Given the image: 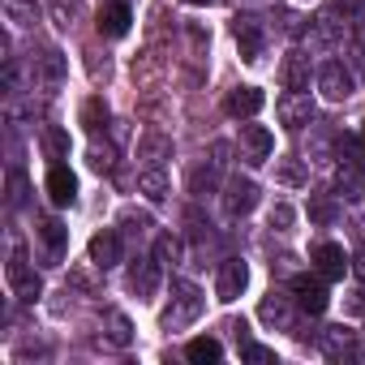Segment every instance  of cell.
<instances>
[{"label": "cell", "instance_id": "cell-1", "mask_svg": "<svg viewBox=\"0 0 365 365\" xmlns=\"http://www.w3.org/2000/svg\"><path fill=\"white\" fill-rule=\"evenodd\" d=\"M202 309H207L202 288L190 284V279H176L172 284V297H168V305L159 314V322H163V331H185V327H194L202 318Z\"/></svg>", "mask_w": 365, "mask_h": 365}, {"label": "cell", "instance_id": "cell-2", "mask_svg": "<svg viewBox=\"0 0 365 365\" xmlns=\"http://www.w3.org/2000/svg\"><path fill=\"white\" fill-rule=\"evenodd\" d=\"M5 279H9L14 297H22V301H39V297H43V279H39V271L31 267V258H26L22 245H14L9 267H5Z\"/></svg>", "mask_w": 365, "mask_h": 365}, {"label": "cell", "instance_id": "cell-3", "mask_svg": "<svg viewBox=\"0 0 365 365\" xmlns=\"http://www.w3.org/2000/svg\"><path fill=\"white\" fill-rule=\"evenodd\" d=\"M275 116H279V125L288 133L314 125V99H309V91H284L279 103H275Z\"/></svg>", "mask_w": 365, "mask_h": 365}, {"label": "cell", "instance_id": "cell-4", "mask_svg": "<svg viewBox=\"0 0 365 365\" xmlns=\"http://www.w3.org/2000/svg\"><path fill=\"white\" fill-rule=\"evenodd\" d=\"M232 35H237V48H241V61H262V52H267V31H262V22L254 18V14H237L232 18Z\"/></svg>", "mask_w": 365, "mask_h": 365}, {"label": "cell", "instance_id": "cell-5", "mask_svg": "<svg viewBox=\"0 0 365 365\" xmlns=\"http://www.w3.org/2000/svg\"><path fill=\"white\" fill-rule=\"evenodd\" d=\"M245 288H250V267H245V258H224L220 271H215V301L232 305Z\"/></svg>", "mask_w": 365, "mask_h": 365}, {"label": "cell", "instance_id": "cell-6", "mask_svg": "<svg viewBox=\"0 0 365 365\" xmlns=\"http://www.w3.org/2000/svg\"><path fill=\"white\" fill-rule=\"evenodd\" d=\"M254 207H258V185L250 176H232L224 185V215L228 220H245Z\"/></svg>", "mask_w": 365, "mask_h": 365}, {"label": "cell", "instance_id": "cell-7", "mask_svg": "<svg viewBox=\"0 0 365 365\" xmlns=\"http://www.w3.org/2000/svg\"><path fill=\"white\" fill-rule=\"evenodd\" d=\"M159 279H163V262L159 258H133L129 262V292L138 301H150L159 292Z\"/></svg>", "mask_w": 365, "mask_h": 365}, {"label": "cell", "instance_id": "cell-8", "mask_svg": "<svg viewBox=\"0 0 365 365\" xmlns=\"http://www.w3.org/2000/svg\"><path fill=\"white\" fill-rule=\"evenodd\" d=\"M271 150H275V133L267 125H241V159L245 163L262 168L271 159Z\"/></svg>", "mask_w": 365, "mask_h": 365}, {"label": "cell", "instance_id": "cell-9", "mask_svg": "<svg viewBox=\"0 0 365 365\" xmlns=\"http://www.w3.org/2000/svg\"><path fill=\"white\" fill-rule=\"evenodd\" d=\"M318 91H322V99L344 103V99L352 95V73H348V65H344V61H327V65L318 69Z\"/></svg>", "mask_w": 365, "mask_h": 365}, {"label": "cell", "instance_id": "cell-10", "mask_svg": "<svg viewBox=\"0 0 365 365\" xmlns=\"http://www.w3.org/2000/svg\"><path fill=\"white\" fill-rule=\"evenodd\" d=\"M65 78H69V61H65V52H61V48H43V52L35 56V82H39L43 91H56Z\"/></svg>", "mask_w": 365, "mask_h": 365}, {"label": "cell", "instance_id": "cell-11", "mask_svg": "<svg viewBox=\"0 0 365 365\" xmlns=\"http://www.w3.org/2000/svg\"><path fill=\"white\" fill-rule=\"evenodd\" d=\"M120 258H125V241H120L116 228H103V232L91 237V267L108 271V267H116Z\"/></svg>", "mask_w": 365, "mask_h": 365}, {"label": "cell", "instance_id": "cell-12", "mask_svg": "<svg viewBox=\"0 0 365 365\" xmlns=\"http://www.w3.org/2000/svg\"><path fill=\"white\" fill-rule=\"evenodd\" d=\"M335 190L348 202H361L365 198V159H344L335 168Z\"/></svg>", "mask_w": 365, "mask_h": 365}, {"label": "cell", "instance_id": "cell-13", "mask_svg": "<svg viewBox=\"0 0 365 365\" xmlns=\"http://www.w3.org/2000/svg\"><path fill=\"white\" fill-rule=\"evenodd\" d=\"M39 245H43V262H48V267L65 262V250H69V228H65L61 220H43V224H39Z\"/></svg>", "mask_w": 365, "mask_h": 365}, {"label": "cell", "instance_id": "cell-14", "mask_svg": "<svg viewBox=\"0 0 365 365\" xmlns=\"http://www.w3.org/2000/svg\"><path fill=\"white\" fill-rule=\"evenodd\" d=\"M292 292H297V305H301L305 314H322L327 301H331L322 275H297V279H292Z\"/></svg>", "mask_w": 365, "mask_h": 365}, {"label": "cell", "instance_id": "cell-15", "mask_svg": "<svg viewBox=\"0 0 365 365\" xmlns=\"http://www.w3.org/2000/svg\"><path fill=\"white\" fill-rule=\"evenodd\" d=\"M48 198L56 207H73V198H78V176L65 163H52V172H48Z\"/></svg>", "mask_w": 365, "mask_h": 365}, {"label": "cell", "instance_id": "cell-16", "mask_svg": "<svg viewBox=\"0 0 365 365\" xmlns=\"http://www.w3.org/2000/svg\"><path fill=\"white\" fill-rule=\"evenodd\" d=\"M138 159H142V168H163V163L172 159V138L159 133V129L142 133V142H138Z\"/></svg>", "mask_w": 365, "mask_h": 365}, {"label": "cell", "instance_id": "cell-17", "mask_svg": "<svg viewBox=\"0 0 365 365\" xmlns=\"http://www.w3.org/2000/svg\"><path fill=\"white\" fill-rule=\"evenodd\" d=\"M314 267H318L322 279H344L348 258H344V250H339L335 241H318V245H314Z\"/></svg>", "mask_w": 365, "mask_h": 365}, {"label": "cell", "instance_id": "cell-18", "mask_svg": "<svg viewBox=\"0 0 365 365\" xmlns=\"http://www.w3.org/2000/svg\"><path fill=\"white\" fill-rule=\"evenodd\" d=\"M258 318H262L267 327L288 331V327H292V297H284V292H267L262 305H258Z\"/></svg>", "mask_w": 365, "mask_h": 365}, {"label": "cell", "instance_id": "cell-19", "mask_svg": "<svg viewBox=\"0 0 365 365\" xmlns=\"http://www.w3.org/2000/svg\"><path fill=\"white\" fill-rule=\"evenodd\" d=\"M279 82H284V91H309V56L288 52L284 65H279Z\"/></svg>", "mask_w": 365, "mask_h": 365}, {"label": "cell", "instance_id": "cell-20", "mask_svg": "<svg viewBox=\"0 0 365 365\" xmlns=\"http://www.w3.org/2000/svg\"><path fill=\"white\" fill-rule=\"evenodd\" d=\"M262 103H267V95H262L258 86H237V91L228 95V116L250 120V116H258V112H262Z\"/></svg>", "mask_w": 365, "mask_h": 365}, {"label": "cell", "instance_id": "cell-21", "mask_svg": "<svg viewBox=\"0 0 365 365\" xmlns=\"http://www.w3.org/2000/svg\"><path fill=\"white\" fill-rule=\"evenodd\" d=\"M129 22H133L129 5L112 0V5H103V14H99V35H108V39H120V35H129Z\"/></svg>", "mask_w": 365, "mask_h": 365}, {"label": "cell", "instance_id": "cell-22", "mask_svg": "<svg viewBox=\"0 0 365 365\" xmlns=\"http://www.w3.org/2000/svg\"><path fill=\"white\" fill-rule=\"evenodd\" d=\"M344 35V22L335 18V14H322V18H314V26H309V52H327L335 39Z\"/></svg>", "mask_w": 365, "mask_h": 365}, {"label": "cell", "instance_id": "cell-23", "mask_svg": "<svg viewBox=\"0 0 365 365\" xmlns=\"http://www.w3.org/2000/svg\"><path fill=\"white\" fill-rule=\"evenodd\" d=\"M103 339L112 348H129L133 344V322L120 314V309H103Z\"/></svg>", "mask_w": 365, "mask_h": 365}, {"label": "cell", "instance_id": "cell-24", "mask_svg": "<svg viewBox=\"0 0 365 365\" xmlns=\"http://www.w3.org/2000/svg\"><path fill=\"white\" fill-rule=\"evenodd\" d=\"M138 194H146V202H163V198L172 194L168 172H163V168H142V172H138Z\"/></svg>", "mask_w": 365, "mask_h": 365}, {"label": "cell", "instance_id": "cell-25", "mask_svg": "<svg viewBox=\"0 0 365 365\" xmlns=\"http://www.w3.org/2000/svg\"><path fill=\"white\" fill-rule=\"evenodd\" d=\"M322 352H327L331 361L356 356V348H352V331H348V327H327V331H322Z\"/></svg>", "mask_w": 365, "mask_h": 365}, {"label": "cell", "instance_id": "cell-26", "mask_svg": "<svg viewBox=\"0 0 365 365\" xmlns=\"http://www.w3.org/2000/svg\"><path fill=\"white\" fill-rule=\"evenodd\" d=\"M48 14H52L56 31H73V26L82 22L86 5H82V0H48Z\"/></svg>", "mask_w": 365, "mask_h": 365}, {"label": "cell", "instance_id": "cell-27", "mask_svg": "<svg viewBox=\"0 0 365 365\" xmlns=\"http://www.w3.org/2000/svg\"><path fill=\"white\" fill-rule=\"evenodd\" d=\"M0 5H5V18L14 26H22V31L39 26V5H35V0H0Z\"/></svg>", "mask_w": 365, "mask_h": 365}, {"label": "cell", "instance_id": "cell-28", "mask_svg": "<svg viewBox=\"0 0 365 365\" xmlns=\"http://www.w3.org/2000/svg\"><path fill=\"white\" fill-rule=\"evenodd\" d=\"M275 180H279V185L301 190V185H309V172H305L301 159H279V163H275Z\"/></svg>", "mask_w": 365, "mask_h": 365}, {"label": "cell", "instance_id": "cell-29", "mask_svg": "<svg viewBox=\"0 0 365 365\" xmlns=\"http://www.w3.org/2000/svg\"><path fill=\"white\" fill-rule=\"evenodd\" d=\"M220 172H224V168L211 159L207 168H198V172L190 176V190H194V198H207V194H215V185H220Z\"/></svg>", "mask_w": 365, "mask_h": 365}, {"label": "cell", "instance_id": "cell-30", "mask_svg": "<svg viewBox=\"0 0 365 365\" xmlns=\"http://www.w3.org/2000/svg\"><path fill=\"white\" fill-rule=\"evenodd\" d=\"M39 142H43V155H48L52 163H61V159H69V133H65V129H56V125H48Z\"/></svg>", "mask_w": 365, "mask_h": 365}, {"label": "cell", "instance_id": "cell-31", "mask_svg": "<svg viewBox=\"0 0 365 365\" xmlns=\"http://www.w3.org/2000/svg\"><path fill=\"white\" fill-rule=\"evenodd\" d=\"M185 356L198 361V365H207V361H220V356H224V344L211 339V335H202V339H194V344L185 348Z\"/></svg>", "mask_w": 365, "mask_h": 365}, {"label": "cell", "instance_id": "cell-32", "mask_svg": "<svg viewBox=\"0 0 365 365\" xmlns=\"http://www.w3.org/2000/svg\"><path fill=\"white\" fill-rule=\"evenodd\" d=\"M26 202H31V194H26V172H22V168H14V172H9V207H14V211H22Z\"/></svg>", "mask_w": 365, "mask_h": 365}, {"label": "cell", "instance_id": "cell-33", "mask_svg": "<svg viewBox=\"0 0 365 365\" xmlns=\"http://www.w3.org/2000/svg\"><path fill=\"white\" fill-rule=\"evenodd\" d=\"M82 120H86V129H108V103L103 99H86V108H82Z\"/></svg>", "mask_w": 365, "mask_h": 365}, {"label": "cell", "instance_id": "cell-34", "mask_svg": "<svg viewBox=\"0 0 365 365\" xmlns=\"http://www.w3.org/2000/svg\"><path fill=\"white\" fill-rule=\"evenodd\" d=\"M309 220H314V224H331V220H335V202H331L327 194H314V198H309Z\"/></svg>", "mask_w": 365, "mask_h": 365}, {"label": "cell", "instance_id": "cell-35", "mask_svg": "<svg viewBox=\"0 0 365 365\" xmlns=\"http://www.w3.org/2000/svg\"><path fill=\"white\" fill-rule=\"evenodd\" d=\"M120 228H125L129 237H146V228H150V215H146V211H125V215H120Z\"/></svg>", "mask_w": 365, "mask_h": 365}, {"label": "cell", "instance_id": "cell-36", "mask_svg": "<svg viewBox=\"0 0 365 365\" xmlns=\"http://www.w3.org/2000/svg\"><path fill=\"white\" fill-rule=\"evenodd\" d=\"M241 356L245 361H254V365H262V361H275V348H267V344H241Z\"/></svg>", "mask_w": 365, "mask_h": 365}, {"label": "cell", "instance_id": "cell-37", "mask_svg": "<svg viewBox=\"0 0 365 365\" xmlns=\"http://www.w3.org/2000/svg\"><path fill=\"white\" fill-rule=\"evenodd\" d=\"M112 163H116V159H112V146H99V142H95V146H91V168H95V172H112Z\"/></svg>", "mask_w": 365, "mask_h": 365}, {"label": "cell", "instance_id": "cell-38", "mask_svg": "<svg viewBox=\"0 0 365 365\" xmlns=\"http://www.w3.org/2000/svg\"><path fill=\"white\" fill-rule=\"evenodd\" d=\"M271 228H275V232H288V228H292V207H288V202H275V207H271Z\"/></svg>", "mask_w": 365, "mask_h": 365}, {"label": "cell", "instance_id": "cell-39", "mask_svg": "<svg viewBox=\"0 0 365 365\" xmlns=\"http://www.w3.org/2000/svg\"><path fill=\"white\" fill-rule=\"evenodd\" d=\"M155 258L168 267V262H176V258H180V245H176L172 237H159V241H155Z\"/></svg>", "mask_w": 365, "mask_h": 365}, {"label": "cell", "instance_id": "cell-40", "mask_svg": "<svg viewBox=\"0 0 365 365\" xmlns=\"http://www.w3.org/2000/svg\"><path fill=\"white\" fill-rule=\"evenodd\" d=\"M339 9H344V18H348V14L361 18V14H365V0H339Z\"/></svg>", "mask_w": 365, "mask_h": 365}, {"label": "cell", "instance_id": "cell-41", "mask_svg": "<svg viewBox=\"0 0 365 365\" xmlns=\"http://www.w3.org/2000/svg\"><path fill=\"white\" fill-rule=\"evenodd\" d=\"M352 271H356V275H361V279H365V245H361V250H356V262H352Z\"/></svg>", "mask_w": 365, "mask_h": 365}, {"label": "cell", "instance_id": "cell-42", "mask_svg": "<svg viewBox=\"0 0 365 365\" xmlns=\"http://www.w3.org/2000/svg\"><path fill=\"white\" fill-rule=\"evenodd\" d=\"M361 150H365V120H361Z\"/></svg>", "mask_w": 365, "mask_h": 365}, {"label": "cell", "instance_id": "cell-43", "mask_svg": "<svg viewBox=\"0 0 365 365\" xmlns=\"http://www.w3.org/2000/svg\"><path fill=\"white\" fill-rule=\"evenodd\" d=\"M185 5H211V0H185Z\"/></svg>", "mask_w": 365, "mask_h": 365}]
</instances>
